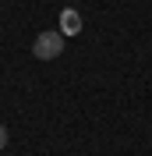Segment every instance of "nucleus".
Listing matches in <instances>:
<instances>
[{"label":"nucleus","instance_id":"obj_1","mask_svg":"<svg viewBox=\"0 0 152 156\" xmlns=\"http://www.w3.org/2000/svg\"><path fill=\"white\" fill-rule=\"evenodd\" d=\"M32 53H36L39 60H57L60 53H64V36H60V32H39L36 43H32Z\"/></svg>","mask_w":152,"mask_h":156},{"label":"nucleus","instance_id":"obj_2","mask_svg":"<svg viewBox=\"0 0 152 156\" xmlns=\"http://www.w3.org/2000/svg\"><path fill=\"white\" fill-rule=\"evenodd\" d=\"M78 32H81V14L74 7H64V14H60V36H78Z\"/></svg>","mask_w":152,"mask_h":156},{"label":"nucleus","instance_id":"obj_3","mask_svg":"<svg viewBox=\"0 0 152 156\" xmlns=\"http://www.w3.org/2000/svg\"><path fill=\"white\" fill-rule=\"evenodd\" d=\"M4 146H7V128L0 124V149H4Z\"/></svg>","mask_w":152,"mask_h":156}]
</instances>
